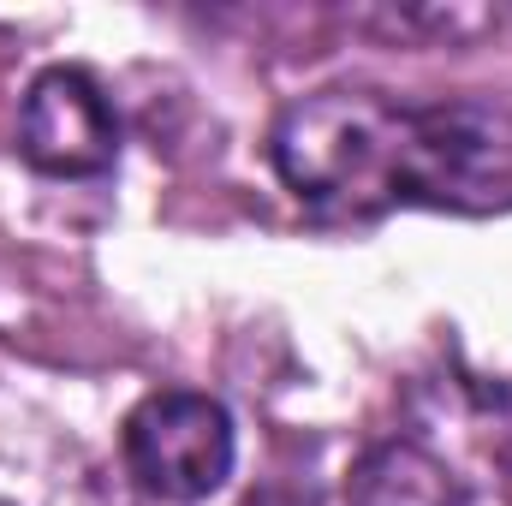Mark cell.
<instances>
[{"instance_id":"obj_1","label":"cell","mask_w":512,"mask_h":506,"mask_svg":"<svg viewBox=\"0 0 512 506\" xmlns=\"http://www.w3.org/2000/svg\"><path fill=\"white\" fill-rule=\"evenodd\" d=\"M405 102L387 90H316L292 102L274 137V173L286 191L322 215H382L399 203Z\"/></svg>"},{"instance_id":"obj_2","label":"cell","mask_w":512,"mask_h":506,"mask_svg":"<svg viewBox=\"0 0 512 506\" xmlns=\"http://www.w3.org/2000/svg\"><path fill=\"white\" fill-rule=\"evenodd\" d=\"M399 203L447 215L512 209V108L495 102H405Z\"/></svg>"},{"instance_id":"obj_3","label":"cell","mask_w":512,"mask_h":506,"mask_svg":"<svg viewBox=\"0 0 512 506\" xmlns=\"http://www.w3.org/2000/svg\"><path fill=\"white\" fill-rule=\"evenodd\" d=\"M233 417L221 399L209 393H149L126 417V465L143 495L173 506L209 501L227 477H233Z\"/></svg>"},{"instance_id":"obj_4","label":"cell","mask_w":512,"mask_h":506,"mask_svg":"<svg viewBox=\"0 0 512 506\" xmlns=\"http://www.w3.org/2000/svg\"><path fill=\"white\" fill-rule=\"evenodd\" d=\"M18 149L48 179H96L120 155V120L84 66H48L18 108Z\"/></svg>"},{"instance_id":"obj_5","label":"cell","mask_w":512,"mask_h":506,"mask_svg":"<svg viewBox=\"0 0 512 506\" xmlns=\"http://www.w3.org/2000/svg\"><path fill=\"white\" fill-rule=\"evenodd\" d=\"M346 506H465V483L423 441H382L352 465Z\"/></svg>"},{"instance_id":"obj_6","label":"cell","mask_w":512,"mask_h":506,"mask_svg":"<svg viewBox=\"0 0 512 506\" xmlns=\"http://www.w3.org/2000/svg\"><path fill=\"white\" fill-rule=\"evenodd\" d=\"M483 447L512 471V393H483Z\"/></svg>"},{"instance_id":"obj_7","label":"cell","mask_w":512,"mask_h":506,"mask_svg":"<svg viewBox=\"0 0 512 506\" xmlns=\"http://www.w3.org/2000/svg\"><path fill=\"white\" fill-rule=\"evenodd\" d=\"M0 506H6V501H0Z\"/></svg>"}]
</instances>
